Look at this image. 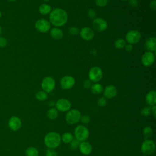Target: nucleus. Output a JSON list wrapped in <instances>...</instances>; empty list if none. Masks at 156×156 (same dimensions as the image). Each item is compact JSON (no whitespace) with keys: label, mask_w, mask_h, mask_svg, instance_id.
<instances>
[{"label":"nucleus","mask_w":156,"mask_h":156,"mask_svg":"<svg viewBox=\"0 0 156 156\" xmlns=\"http://www.w3.org/2000/svg\"><path fill=\"white\" fill-rule=\"evenodd\" d=\"M35 27L40 32L46 33L51 28V23L46 19H39L35 22Z\"/></svg>","instance_id":"obj_9"},{"label":"nucleus","mask_w":156,"mask_h":156,"mask_svg":"<svg viewBox=\"0 0 156 156\" xmlns=\"http://www.w3.org/2000/svg\"><path fill=\"white\" fill-rule=\"evenodd\" d=\"M151 113L153 114V116L154 118L156 116V106L154 105L151 107Z\"/></svg>","instance_id":"obj_42"},{"label":"nucleus","mask_w":156,"mask_h":156,"mask_svg":"<svg viewBox=\"0 0 156 156\" xmlns=\"http://www.w3.org/2000/svg\"><path fill=\"white\" fill-rule=\"evenodd\" d=\"M46 156H57V153L54 149L48 148L46 152Z\"/></svg>","instance_id":"obj_36"},{"label":"nucleus","mask_w":156,"mask_h":156,"mask_svg":"<svg viewBox=\"0 0 156 156\" xmlns=\"http://www.w3.org/2000/svg\"><path fill=\"white\" fill-rule=\"evenodd\" d=\"M61 136L56 132H50L48 133L44 138L45 145L49 149L57 147L61 143Z\"/></svg>","instance_id":"obj_2"},{"label":"nucleus","mask_w":156,"mask_h":156,"mask_svg":"<svg viewBox=\"0 0 156 156\" xmlns=\"http://www.w3.org/2000/svg\"><path fill=\"white\" fill-rule=\"evenodd\" d=\"M143 135L146 138H149L152 135L153 130L151 126H146L143 130Z\"/></svg>","instance_id":"obj_28"},{"label":"nucleus","mask_w":156,"mask_h":156,"mask_svg":"<svg viewBox=\"0 0 156 156\" xmlns=\"http://www.w3.org/2000/svg\"><path fill=\"white\" fill-rule=\"evenodd\" d=\"M155 57L154 52L147 51L143 54L141 59V63L144 66H151L154 63L155 61Z\"/></svg>","instance_id":"obj_12"},{"label":"nucleus","mask_w":156,"mask_h":156,"mask_svg":"<svg viewBox=\"0 0 156 156\" xmlns=\"http://www.w3.org/2000/svg\"><path fill=\"white\" fill-rule=\"evenodd\" d=\"M80 37L86 41H89L93 39L94 35L93 30L89 27H83L79 31Z\"/></svg>","instance_id":"obj_15"},{"label":"nucleus","mask_w":156,"mask_h":156,"mask_svg":"<svg viewBox=\"0 0 156 156\" xmlns=\"http://www.w3.org/2000/svg\"><path fill=\"white\" fill-rule=\"evenodd\" d=\"M66 12L60 8H55L51 10L49 13V23L55 27H61L65 25L68 21Z\"/></svg>","instance_id":"obj_1"},{"label":"nucleus","mask_w":156,"mask_h":156,"mask_svg":"<svg viewBox=\"0 0 156 156\" xmlns=\"http://www.w3.org/2000/svg\"><path fill=\"white\" fill-rule=\"evenodd\" d=\"M149 7H150L151 9H152V10H156V1H155V0L152 1L150 2Z\"/></svg>","instance_id":"obj_40"},{"label":"nucleus","mask_w":156,"mask_h":156,"mask_svg":"<svg viewBox=\"0 0 156 156\" xmlns=\"http://www.w3.org/2000/svg\"><path fill=\"white\" fill-rule=\"evenodd\" d=\"M69 32L72 35H76L79 34V30L76 26H71L69 29Z\"/></svg>","instance_id":"obj_33"},{"label":"nucleus","mask_w":156,"mask_h":156,"mask_svg":"<svg viewBox=\"0 0 156 156\" xmlns=\"http://www.w3.org/2000/svg\"><path fill=\"white\" fill-rule=\"evenodd\" d=\"M51 7L48 4H41L38 7V11L39 12L43 15L49 14L51 12Z\"/></svg>","instance_id":"obj_21"},{"label":"nucleus","mask_w":156,"mask_h":156,"mask_svg":"<svg viewBox=\"0 0 156 156\" xmlns=\"http://www.w3.org/2000/svg\"><path fill=\"white\" fill-rule=\"evenodd\" d=\"M108 0H95V4L99 7H103L107 5Z\"/></svg>","instance_id":"obj_30"},{"label":"nucleus","mask_w":156,"mask_h":156,"mask_svg":"<svg viewBox=\"0 0 156 156\" xmlns=\"http://www.w3.org/2000/svg\"><path fill=\"white\" fill-rule=\"evenodd\" d=\"M104 97L107 99H112L115 98L118 93L117 88L115 85H109L103 90Z\"/></svg>","instance_id":"obj_16"},{"label":"nucleus","mask_w":156,"mask_h":156,"mask_svg":"<svg viewBox=\"0 0 156 156\" xmlns=\"http://www.w3.org/2000/svg\"><path fill=\"white\" fill-rule=\"evenodd\" d=\"M138 0H129V4L132 8H136L138 6Z\"/></svg>","instance_id":"obj_38"},{"label":"nucleus","mask_w":156,"mask_h":156,"mask_svg":"<svg viewBox=\"0 0 156 156\" xmlns=\"http://www.w3.org/2000/svg\"><path fill=\"white\" fill-rule=\"evenodd\" d=\"M50 34L52 38H53L55 40H60L62 38V37H63V32L62 30V29L57 27H53L51 30Z\"/></svg>","instance_id":"obj_20"},{"label":"nucleus","mask_w":156,"mask_h":156,"mask_svg":"<svg viewBox=\"0 0 156 156\" xmlns=\"http://www.w3.org/2000/svg\"><path fill=\"white\" fill-rule=\"evenodd\" d=\"M69 144H70V147H71V149H76L77 147H79L80 141L78 140H77L76 138H74Z\"/></svg>","instance_id":"obj_31"},{"label":"nucleus","mask_w":156,"mask_h":156,"mask_svg":"<svg viewBox=\"0 0 156 156\" xmlns=\"http://www.w3.org/2000/svg\"><path fill=\"white\" fill-rule=\"evenodd\" d=\"M124 48H125V49L127 52H131L132 51L133 46H132V44H130L128 43V44H126V46H124Z\"/></svg>","instance_id":"obj_41"},{"label":"nucleus","mask_w":156,"mask_h":156,"mask_svg":"<svg viewBox=\"0 0 156 156\" xmlns=\"http://www.w3.org/2000/svg\"><path fill=\"white\" fill-rule=\"evenodd\" d=\"M151 108H150V107H144L141 110V113L144 116H149L151 114Z\"/></svg>","instance_id":"obj_29"},{"label":"nucleus","mask_w":156,"mask_h":156,"mask_svg":"<svg viewBox=\"0 0 156 156\" xmlns=\"http://www.w3.org/2000/svg\"><path fill=\"white\" fill-rule=\"evenodd\" d=\"M91 82H91V80H90L89 79H88V80H85L83 82V87H84L85 88H86V89H88V88H91V85H92Z\"/></svg>","instance_id":"obj_39"},{"label":"nucleus","mask_w":156,"mask_h":156,"mask_svg":"<svg viewBox=\"0 0 156 156\" xmlns=\"http://www.w3.org/2000/svg\"><path fill=\"white\" fill-rule=\"evenodd\" d=\"M79 148L80 152L82 154L86 155L90 154L93 150L91 144L86 141L80 142L79 146Z\"/></svg>","instance_id":"obj_17"},{"label":"nucleus","mask_w":156,"mask_h":156,"mask_svg":"<svg viewBox=\"0 0 156 156\" xmlns=\"http://www.w3.org/2000/svg\"><path fill=\"white\" fill-rule=\"evenodd\" d=\"M7 44V39L3 37V36H0V48H5Z\"/></svg>","instance_id":"obj_37"},{"label":"nucleus","mask_w":156,"mask_h":156,"mask_svg":"<svg viewBox=\"0 0 156 156\" xmlns=\"http://www.w3.org/2000/svg\"><path fill=\"white\" fill-rule=\"evenodd\" d=\"M41 88L46 93L52 91L55 86V81L54 79L51 76L45 77L41 81Z\"/></svg>","instance_id":"obj_7"},{"label":"nucleus","mask_w":156,"mask_h":156,"mask_svg":"<svg viewBox=\"0 0 156 156\" xmlns=\"http://www.w3.org/2000/svg\"><path fill=\"white\" fill-rule=\"evenodd\" d=\"M1 17H2V12H1V11L0 10V19L1 18Z\"/></svg>","instance_id":"obj_44"},{"label":"nucleus","mask_w":156,"mask_h":156,"mask_svg":"<svg viewBox=\"0 0 156 156\" xmlns=\"http://www.w3.org/2000/svg\"><path fill=\"white\" fill-rule=\"evenodd\" d=\"M47 115H48V117L49 119H50L51 120H54L57 118V116L58 115V112L56 109V108L52 107L48 110V111L47 112Z\"/></svg>","instance_id":"obj_23"},{"label":"nucleus","mask_w":156,"mask_h":156,"mask_svg":"<svg viewBox=\"0 0 156 156\" xmlns=\"http://www.w3.org/2000/svg\"><path fill=\"white\" fill-rule=\"evenodd\" d=\"M26 156H38L39 152L38 149L34 147H29L25 151Z\"/></svg>","instance_id":"obj_25"},{"label":"nucleus","mask_w":156,"mask_h":156,"mask_svg":"<svg viewBox=\"0 0 156 156\" xmlns=\"http://www.w3.org/2000/svg\"><path fill=\"white\" fill-rule=\"evenodd\" d=\"M81 116V113L77 109H71L69 110L65 115L66 122L71 125L76 124L80 121Z\"/></svg>","instance_id":"obj_4"},{"label":"nucleus","mask_w":156,"mask_h":156,"mask_svg":"<svg viewBox=\"0 0 156 156\" xmlns=\"http://www.w3.org/2000/svg\"><path fill=\"white\" fill-rule=\"evenodd\" d=\"M44 1H45V2H48V1H49V0H43Z\"/></svg>","instance_id":"obj_46"},{"label":"nucleus","mask_w":156,"mask_h":156,"mask_svg":"<svg viewBox=\"0 0 156 156\" xmlns=\"http://www.w3.org/2000/svg\"><path fill=\"white\" fill-rule=\"evenodd\" d=\"M48 96V93L43 90L38 91L35 94V98L40 101H44L46 100Z\"/></svg>","instance_id":"obj_26"},{"label":"nucleus","mask_w":156,"mask_h":156,"mask_svg":"<svg viewBox=\"0 0 156 156\" xmlns=\"http://www.w3.org/2000/svg\"><path fill=\"white\" fill-rule=\"evenodd\" d=\"M126 44V41L123 38H118L115 41L114 46L116 49H122Z\"/></svg>","instance_id":"obj_27"},{"label":"nucleus","mask_w":156,"mask_h":156,"mask_svg":"<svg viewBox=\"0 0 156 156\" xmlns=\"http://www.w3.org/2000/svg\"><path fill=\"white\" fill-rule=\"evenodd\" d=\"M98 104L100 107H104L107 104V99L105 97H101L98 100Z\"/></svg>","instance_id":"obj_35"},{"label":"nucleus","mask_w":156,"mask_h":156,"mask_svg":"<svg viewBox=\"0 0 156 156\" xmlns=\"http://www.w3.org/2000/svg\"><path fill=\"white\" fill-rule=\"evenodd\" d=\"M21 119L16 116H11L8 121V126L12 131L18 130L21 128Z\"/></svg>","instance_id":"obj_14"},{"label":"nucleus","mask_w":156,"mask_h":156,"mask_svg":"<svg viewBox=\"0 0 156 156\" xmlns=\"http://www.w3.org/2000/svg\"><path fill=\"white\" fill-rule=\"evenodd\" d=\"M75 79L71 76H65L60 80V85L63 90L72 88L75 85Z\"/></svg>","instance_id":"obj_13"},{"label":"nucleus","mask_w":156,"mask_h":156,"mask_svg":"<svg viewBox=\"0 0 156 156\" xmlns=\"http://www.w3.org/2000/svg\"><path fill=\"white\" fill-rule=\"evenodd\" d=\"M55 108L57 110L60 112H68L71 106L70 101L65 98H61L58 99L55 103Z\"/></svg>","instance_id":"obj_11"},{"label":"nucleus","mask_w":156,"mask_h":156,"mask_svg":"<svg viewBox=\"0 0 156 156\" xmlns=\"http://www.w3.org/2000/svg\"><path fill=\"white\" fill-rule=\"evenodd\" d=\"M1 34H2V27L0 25V36H1Z\"/></svg>","instance_id":"obj_43"},{"label":"nucleus","mask_w":156,"mask_h":156,"mask_svg":"<svg viewBox=\"0 0 156 156\" xmlns=\"http://www.w3.org/2000/svg\"><path fill=\"white\" fill-rule=\"evenodd\" d=\"M90 120H91L90 117L87 115H82V116L81 115L80 119V121L83 124H88L90 122Z\"/></svg>","instance_id":"obj_34"},{"label":"nucleus","mask_w":156,"mask_h":156,"mask_svg":"<svg viewBox=\"0 0 156 156\" xmlns=\"http://www.w3.org/2000/svg\"><path fill=\"white\" fill-rule=\"evenodd\" d=\"M145 47L148 51L155 52L156 51V38L155 37H151L145 42Z\"/></svg>","instance_id":"obj_19"},{"label":"nucleus","mask_w":156,"mask_h":156,"mask_svg":"<svg viewBox=\"0 0 156 156\" xmlns=\"http://www.w3.org/2000/svg\"><path fill=\"white\" fill-rule=\"evenodd\" d=\"M103 77V71L102 69L98 66H93L88 71L89 80L92 82L97 83L99 82Z\"/></svg>","instance_id":"obj_5"},{"label":"nucleus","mask_w":156,"mask_h":156,"mask_svg":"<svg viewBox=\"0 0 156 156\" xmlns=\"http://www.w3.org/2000/svg\"><path fill=\"white\" fill-rule=\"evenodd\" d=\"M141 39V34L137 30H130L126 35V41L129 44H134L138 43Z\"/></svg>","instance_id":"obj_6"},{"label":"nucleus","mask_w":156,"mask_h":156,"mask_svg":"<svg viewBox=\"0 0 156 156\" xmlns=\"http://www.w3.org/2000/svg\"><path fill=\"white\" fill-rule=\"evenodd\" d=\"M87 15L92 20H94V18H96V11L93 9H90L88 11H87Z\"/></svg>","instance_id":"obj_32"},{"label":"nucleus","mask_w":156,"mask_h":156,"mask_svg":"<svg viewBox=\"0 0 156 156\" xmlns=\"http://www.w3.org/2000/svg\"><path fill=\"white\" fill-rule=\"evenodd\" d=\"M121 1H127V0H121Z\"/></svg>","instance_id":"obj_47"},{"label":"nucleus","mask_w":156,"mask_h":156,"mask_svg":"<svg viewBox=\"0 0 156 156\" xmlns=\"http://www.w3.org/2000/svg\"><path fill=\"white\" fill-rule=\"evenodd\" d=\"M155 149V143L151 140H146L141 144V151L146 155H151Z\"/></svg>","instance_id":"obj_8"},{"label":"nucleus","mask_w":156,"mask_h":156,"mask_svg":"<svg viewBox=\"0 0 156 156\" xmlns=\"http://www.w3.org/2000/svg\"><path fill=\"white\" fill-rule=\"evenodd\" d=\"M92 26L94 30L98 32H104L108 27L107 22L102 18H96L92 22Z\"/></svg>","instance_id":"obj_10"},{"label":"nucleus","mask_w":156,"mask_h":156,"mask_svg":"<svg viewBox=\"0 0 156 156\" xmlns=\"http://www.w3.org/2000/svg\"><path fill=\"white\" fill-rule=\"evenodd\" d=\"M145 100L147 104L152 107L156 104V91L155 90H151L149 91L145 97Z\"/></svg>","instance_id":"obj_18"},{"label":"nucleus","mask_w":156,"mask_h":156,"mask_svg":"<svg viewBox=\"0 0 156 156\" xmlns=\"http://www.w3.org/2000/svg\"><path fill=\"white\" fill-rule=\"evenodd\" d=\"M73 139V135L69 132H65L61 136V140L65 143H70Z\"/></svg>","instance_id":"obj_24"},{"label":"nucleus","mask_w":156,"mask_h":156,"mask_svg":"<svg viewBox=\"0 0 156 156\" xmlns=\"http://www.w3.org/2000/svg\"><path fill=\"white\" fill-rule=\"evenodd\" d=\"M7 1H10V2H14V1H16V0H7Z\"/></svg>","instance_id":"obj_45"},{"label":"nucleus","mask_w":156,"mask_h":156,"mask_svg":"<svg viewBox=\"0 0 156 156\" xmlns=\"http://www.w3.org/2000/svg\"><path fill=\"white\" fill-rule=\"evenodd\" d=\"M89 134L90 133L88 128L83 125H78L74 129L75 137L80 142L86 141L89 136Z\"/></svg>","instance_id":"obj_3"},{"label":"nucleus","mask_w":156,"mask_h":156,"mask_svg":"<svg viewBox=\"0 0 156 156\" xmlns=\"http://www.w3.org/2000/svg\"><path fill=\"white\" fill-rule=\"evenodd\" d=\"M91 90L93 93L95 94H99L103 91V87L98 82L94 83L91 87Z\"/></svg>","instance_id":"obj_22"}]
</instances>
